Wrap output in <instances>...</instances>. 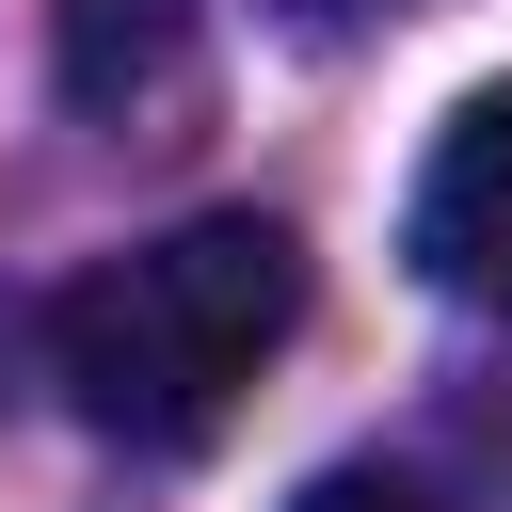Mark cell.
I'll return each instance as SVG.
<instances>
[{
  "label": "cell",
  "mask_w": 512,
  "mask_h": 512,
  "mask_svg": "<svg viewBox=\"0 0 512 512\" xmlns=\"http://www.w3.org/2000/svg\"><path fill=\"white\" fill-rule=\"evenodd\" d=\"M288 16H320V32H336V16H384V0H288Z\"/></svg>",
  "instance_id": "5b68a950"
},
{
  "label": "cell",
  "mask_w": 512,
  "mask_h": 512,
  "mask_svg": "<svg viewBox=\"0 0 512 512\" xmlns=\"http://www.w3.org/2000/svg\"><path fill=\"white\" fill-rule=\"evenodd\" d=\"M176 48H192V0H48V64H64V96H80V112L160 96V80H176Z\"/></svg>",
  "instance_id": "3957f363"
},
{
  "label": "cell",
  "mask_w": 512,
  "mask_h": 512,
  "mask_svg": "<svg viewBox=\"0 0 512 512\" xmlns=\"http://www.w3.org/2000/svg\"><path fill=\"white\" fill-rule=\"evenodd\" d=\"M416 272L448 288V304H480V320H512V80H480L448 128H432V160H416Z\"/></svg>",
  "instance_id": "7a4b0ae2"
},
{
  "label": "cell",
  "mask_w": 512,
  "mask_h": 512,
  "mask_svg": "<svg viewBox=\"0 0 512 512\" xmlns=\"http://www.w3.org/2000/svg\"><path fill=\"white\" fill-rule=\"evenodd\" d=\"M288 320H304V240L272 208H192V224L96 256L48 304V384H64L80 432H112L144 464H192L256 400V368L288 352Z\"/></svg>",
  "instance_id": "6da1fadb"
},
{
  "label": "cell",
  "mask_w": 512,
  "mask_h": 512,
  "mask_svg": "<svg viewBox=\"0 0 512 512\" xmlns=\"http://www.w3.org/2000/svg\"><path fill=\"white\" fill-rule=\"evenodd\" d=\"M288 512H432V496H416L400 464H336V480H304Z\"/></svg>",
  "instance_id": "277c9868"
}]
</instances>
